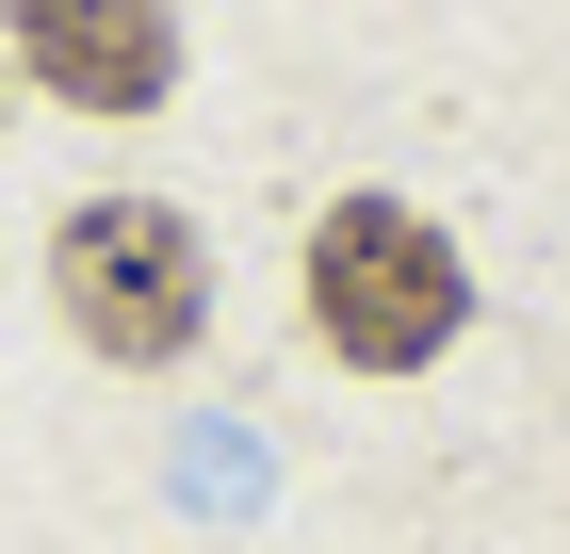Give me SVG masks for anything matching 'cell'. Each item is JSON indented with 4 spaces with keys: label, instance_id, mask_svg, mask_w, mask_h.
Instances as JSON below:
<instances>
[{
    "label": "cell",
    "instance_id": "1",
    "mask_svg": "<svg viewBox=\"0 0 570 554\" xmlns=\"http://www.w3.org/2000/svg\"><path fill=\"white\" fill-rule=\"evenodd\" d=\"M309 327L358 376H424L440 342L473 327V261L440 245L407 196H343V213L309 229Z\"/></svg>",
    "mask_w": 570,
    "mask_h": 554
},
{
    "label": "cell",
    "instance_id": "2",
    "mask_svg": "<svg viewBox=\"0 0 570 554\" xmlns=\"http://www.w3.org/2000/svg\"><path fill=\"white\" fill-rule=\"evenodd\" d=\"M49 310H66L98 359H131V376L196 359V327H213V245H196V213H164V196H82V213L49 229Z\"/></svg>",
    "mask_w": 570,
    "mask_h": 554
},
{
    "label": "cell",
    "instance_id": "3",
    "mask_svg": "<svg viewBox=\"0 0 570 554\" xmlns=\"http://www.w3.org/2000/svg\"><path fill=\"white\" fill-rule=\"evenodd\" d=\"M0 33L66 115H147L179 82V17L164 0H0Z\"/></svg>",
    "mask_w": 570,
    "mask_h": 554
}]
</instances>
